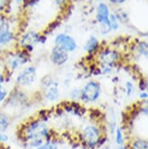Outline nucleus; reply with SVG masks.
Segmentation results:
<instances>
[{"label": "nucleus", "instance_id": "15", "mask_svg": "<svg viewBox=\"0 0 148 149\" xmlns=\"http://www.w3.org/2000/svg\"><path fill=\"white\" fill-rule=\"evenodd\" d=\"M11 125V118L10 116L5 113L0 111V131L6 132Z\"/></svg>", "mask_w": 148, "mask_h": 149}, {"label": "nucleus", "instance_id": "13", "mask_svg": "<svg viewBox=\"0 0 148 149\" xmlns=\"http://www.w3.org/2000/svg\"><path fill=\"white\" fill-rule=\"evenodd\" d=\"M126 146L128 149H148V142L145 138L134 137Z\"/></svg>", "mask_w": 148, "mask_h": 149}, {"label": "nucleus", "instance_id": "16", "mask_svg": "<svg viewBox=\"0 0 148 149\" xmlns=\"http://www.w3.org/2000/svg\"><path fill=\"white\" fill-rule=\"evenodd\" d=\"M114 135V141L116 146H124L125 144V134L124 132V129L121 126H117L113 133Z\"/></svg>", "mask_w": 148, "mask_h": 149}, {"label": "nucleus", "instance_id": "7", "mask_svg": "<svg viewBox=\"0 0 148 149\" xmlns=\"http://www.w3.org/2000/svg\"><path fill=\"white\" fill-rule=\"evenodd\" d=\"M111 14V10L109 6L104 2H100L96 8V20L100 24L101 31L102 35H107L110 33L111 26L109 17Z\"/></svg>", "mask_w": 148, "mask_h": 149}, {"label": "nucleus", "instance_id": "6", "mask_svg": "<svg viewBox=\"0 0 148 149\" xmlns=\"http://www.w3.org/2000/svg\"><path fill=\"white\" fill-rule=\"evenodd\" d=\"M96 59L100 66H110L114 68L121 60V54L114 49L104 48L98 51Z\"/></svg>", "mask_w": 148, "mask_h": 149}, {"label": "nucleus", "instance_id": "12", "mask_svg": "<svg viewBox=\"0 0 148 149\" xmlns=\"http://www.w3.org/2000/svg\"><path fill=\"white\" fill-rule=\"evenodd\" d=\"M84 50L86 51V53L88 55L93 56L94 54H96L101 49V42L99 41V40L94 36H91L90 37L85 45H84Z\"/></svg>", "mask_w": 148, "mask_h": 149}, {"label": "nucleus", "instance_id": "24", "mask_svg": "<svg viewBox=\"0 0 148 149\" xmlns=\"http://www.w3.org/2000/svg\"><path fill=\"white\" fill-rule=\"evenodd\" d=\"M147 85L148 83L145 78H141L137 83V88L140 92H145V91H147Z\"/></svg>", "mask_w": 148, "mask_h": 149}, {"label": "nucleus", "instance_id": "30", "mask_svg": "<svg viewBox=\"0 0 148 149\" xmlns=\"http://www.w3.org/2000/svg\"><path fill=\"white\" fill-rule=\"evenodd\" d=\"M127 0H108V2L113 5V6H120L123 5L124 3H125Z\"/></svg>", "mask_w": 148, "mask_h": 149}, {"label": "nucleus", "instance_id": "35", "mask_svg": "<svg viewBox=\"0 0 148 149\" xmlns=\"http://www.w3.org/2000/svg\"><path fill=\"white\" fill-rule=\"evenodd\" d=\"M24 1H25V0H16V3L17 5H21V4L24 3Z\"/></svg>", "mask_w": 148, "mask_h": 149}, {"label": "nucleus", "instance_id": "10", "mask_svg": "<svg viewBox=\"0 0 148 149\" xmlns=\"http://www.w3.org/2000/svg\"><path fill=\"white\" fill-rule=\"evenodd\" d=\"M41 38L42 34H40L33 30H30L26 32L21 37L20 40H19V44H20V47L22 48V49L29 53L34 49L36 45H38V43H41Z\"/></svg>", "mask_w": 148, "mask_h": 149}, {"label": "nucleus", "instance_id": "17", "mask_svg": "<svg viewBox=\"0 0 148 149\" xmlns=\"http://www.w3.org/2000/svg\"><path fill=\"white\" fill-rule=\"evenodd\" d=\"M137 53L142 57H147L148 55V44L145 40H141L136 45Z\"/></svg>", "mask_w": 148, "mask_h": 149}, {"label": "nucleus", "instance_id": "25", "mask_svg": "<svg viewBox=\"0 0 148 149\" xmlns=\"http://www.w3.org/2000/svg\"><path fill=\"white\" fill-rule=\"evenodd\" d=\"M117 128V123H116V120L114 119H112L110 122L108 123V127H107V130L109 131L111 134H113L115 129Z\"/></svg>", "mask_w": 148, "mask_h": 149}, {"label": "nucleus", "instance_id": "4", "mask_svg": "<svg viewBox=\"0 0 148 149\" xmlns=\"http://www.w3.org/2000/svg\"><path fill=\"white\" fill-rule=\"evenodd\" d=\"M38 78L37 68L33 65L26 66L16 76V84L19 88L31 87L36 82Z\"/></svg>", "mask_w": 148, "mask_h": 149}, {"label": "nucleus", "instance_id": "34", "mask_svg": "<svg viewBox=\"0 0 148 149\" xmlns=\"http://www.w3.org/2000/svg\"><path fill=\"white\" fill-rule=\"evenodd\" d=\"M101 149H112V147L110 146H109V145H104V146H102L101 147H100Z\"/></svg>", "mask_w": 148, "mask_h": 149}, {"label": "nucleus", "instance_id": "11", "mask_svg": "<svg viewBox=\"0 0 148 149\" xmlns=\"http://www.w3.org/2000/svg\"><path fill=\"white\" fill-rule=\"evenodd\" d=\"M49 59L50 61L53 63V65L61 67L63 65H65L67 61H69V53L60 49V48L54 46L50 51Z\"/></svg>", "mask_w": 148, "mask_h": 149}, {"label": "nucleus", "instance_id": "22", "mask_svg": "<svg viewBox=\"0 0 148 149\" xmlns=\"http://www.w3.org/2000/svg\"><path fill=\"white\" fill-rule=\"evenodd\" d=\"M69 96L70 100L73 102H80L81 101V88H73L69 91Z\"/></svg>", "mask_w": 148, "mask_h": 149}, {"label": "nucleus", "instance_id": "33", "mask_svg": "<svg viewBox=\"0 0 148 149\" xmlns=\"http://www.w3.org/2000/svg\"><path fill=\"white\" fill-rule=\"evenodd\" d=\"M114 149H128V147L126 145H124V146H117Z\"/></svg>", "mask_w": 148, "mask_h": 149}, {"label": "nucleus", "instance_id": "1", "mask_svg": "<svg viewBox=\"0 0 148 149\" xmlns=\"http://www.w3.org/2000/svg\"><path fill=\"white\" fill-rule=\"evenodd\" d=\"M21 138L24 144L31 141H47L53 138L52 130L46 119L42 117L28 121L21 130Z\"/></svg>", "mask_w": 148, "mask_h": 149}, {"label": "nucleus", "instance_id": "28", "mask_svg": "<svg viewBox=\"0 0 148 149\" xmlns=\"http://www.w3.org/2000/svg\"><path fill=\"white\" fill-rule=\"evenodd\" d=\"M8 4V0H0V14H2L6 10Z\"/></svg>", "mask_w": 148, "mask_h": 149}, {"label": "nucleus", "instance_id": "37", "mask_svg": "<svg viewBox=\"0 0 148 149\" xmlns=\"http://www.w3.org/2000/svg\"><path fill=\"white\" fill-rule=\"evenodd\" d=\"M97 1H100V0H97Z\"/></svg>", "mask_w": 148, "mask_h": 149}, {"label": "nucleus", "instance_id": "31", "mask_svg": "<svg viewBox=\"0 0 148 149\" xmlns=\"http://www.w3.org/2000/svg\"><path fill=\"white\" fill-rule=\"evenodd\" d=\"M54 2L57 6L62 8V6H65L69 2V0H54Z\"/></svg>", "mask_w": 148, "mask_h": 149}, {"label": "nucleus", "instance_id": "9", "mask_svg": "<svg viewBox=\"0 0 148 149\" xmlns=\"http://www.w3.org/2000/svg\"><path fill=\"white\" fill-rule=\"evenodd\" d=\"M55 46L60 49L66 51L68 53L74 52L78 48L76 40L74 38L66 33H59L54 38Z\"/></svg>", "mask_w": 148, "mask_h": 149}, {"label": "nucleus", "instance_id": "3", "mask_svg": "<svg viewBox=\"0 0 148 149\" xmlns=\"http://www.w3.org/2000/svg\"><path fill=\"white\" fill-rule=\"evenodd\" d=\"M102 93L101 84L97 80H89L81 88V101L87 104L98 102Z\"/></svg>", "mask_w": 148, "mask_h": 149}, {"label": "nucleus", "instance_id": "20", "mask_svg": "<svg viewBox=\"0 0 148 149\" xmlns=\"http://www.w3.org/2000/svg\"><path fill=\"white\" fill-rule=\"evenodd\" d=\"M124 91L127 97H131L135 93V85L132 81H126L124 83Z\"/></svg>", "mask_w": 148, "mask_h": 149}, {"label": "nucleus", "instance_id": "27", "mask_svg": "<svg viewBox=\"0 0 148 149\" xmlns=\"http://www.w3.org/2000/svg\"><path fill=\"white\" fill-rule=\"evenodd\" d=\"M40 1H41V0H25L23 4L25 8H28V6H33L37 5Z\"/></svg>", "mask_w": 148, "mask_h": 149}, {"label": "nucleus", "instance_id": "32", "mask_svg": "<svg viewBox=\"0 0 148 149\" xmlns=\"http://www.w3.org/2000/svg\"><path fill=\"white\" fill-rule=\"evenodd\" d=\"M6 81V76L4 73L0 72V84H4Z\"/></svg>", "mask_w": 148, "mask_h": 149}, {"label": "nucleus", "instance_id": "29", "mask_svg": "<svg viewBox=\"0 0 148 149\" xmlns=\"http://www.w3.org/2000/svg\"><path fill=\"white\" fill-rule=\"evenodd\" d=\"M138 98L141 101H147L148 100V93H147V91H145V92H140L139 94H138Z\"/></svg>", "mask_w": 148, "mask_h": 149}, {"label": "nucleus", "instance_id": "36", "mask_svg": "<svg viewBox=\"0 0 148 149\" xmlns=\"http://www.w3.org/2000/svg\"><path fill=\"white\" fill-rule=\"evenodd\" d=\"M0 149H12V148L8 147V146H0Z\"/></svg>", "mask_w": 148, "mask_h": 149}, {"label": "nucleus", "instance_id": "5", "mask_svg": "<svg viewBox=\"0 0 148 149\" xmlns=\"http://www.w3.org/2000/svg\"><path fill=\"white\" fill-rule=\"evenodd\" d=\"M43 96L49 102H54L59 101L60 98V82L54 78L47 77L42 81Z\"/></svg>", "mask_w": 148, "mask_h": 149}, {"label": "nucleus", "instance_id": "8", "mask_svg": "<svg viewBox=\"0 0 148 149\" xmlns=\"http://www.w3.org/2000/svg\"><path fill=\"white\" fill-rule=\"evenodd\" d=\"M30 58L28 52L26 50L21 49L16 53H12L6 59V67L11 72H14L21 67L27 65L29 62Z\"/></svg>", "mask_w": 148, "mask_h": 149}, {"label": "nucleus", "instance_id": "19", "mask_svg": "<svg viewBox=\"0 0 148 149\" xmlns=\"http://www.w3.org/2000/svg\"><path fill=\"white\" fill-rule=\"evenodd\" d=\"M114 15L116 16L120 24L126 23V22L129 21V16H128L127 13L125 11H124L123 9H118L117 11H115Z\"/></svg>", "mask_w": 148, "mask_h": 149}, {"label": "nucleus", "instance_id": "21", "mask_svg": "<svg viewBox=\"0 0 148 149\" xmlns=\"http://www.w3.org/2000/svg\"><path fill=\"white\" fill-rule=\"evenodd\" d=\"M109 20H110V26H111V30L113 31H117L120 29V23L116 16L114 15V13H111L110 17H109Z\"/></svg>", "mask_w": 148, "mask_h": 149}, {"label": "nucleus", "instance_id": "14", "mask_svg": "<svg viewBox=\"0 0 148 149\" xmlns=\"http://www.w3.org/2000/svg\"><path fill=\"white\" fill-rule=\"evenodd\" d=\"M15 34L10 29L5 30L0 33V46H6L15 40Z\"/></svg>", "mask_w": 148, "mask_h": 149}, {"label": "nucleus", "instance_id": "2", "mask_svg": "<svg viewBox=\"0 0 148 149\" xmlns=\"http://www.w3.org/2000/svg\"><path fill=\"white\" fill-rule=\"evenodd\" d=\"M105 133L99 125L97 124H87L81 128L80 131V141L85 147L89 149L99 148L101 139L104 136Z\"/></svg>", "mask_w": 148, "mask_h": 149}, {"label": "nucleus", "instance_id": "26", "mask_svg": "<svg viewBox=\"0 0 148 149\" xmlns=\"http://www.w3.org/2000/svg\"><path fill=\"white\" fill-rule=\"evenodd\" d=\"M9 141V135L6 132L0 131V144H6Z\"/></svg>", "mask_w": 148, "mask_h": 149}, {"label": "nucleus", "instance_id": "18", "mask_svg": "<svg viewBox=\"0 0 148 149\" xmlns=\"http://www.w3.org/2000/svg\"><path fill=\"white\" fill-rule=\"evenodd\" d=\"M36 149H59V143L54 138L45 141L44 143Z\"/></svg>", "mask_w": 148, "mask_h": 149}, {"label": "nucleus", "instance_id": "23", "mask_svg": "<svg viewBox=\"0 0 148 149\" xmlns=\"http://www.w3.org/2000/svg\"><path fill=\"white\" fill-rule=\"evenodd\" d=\"M9 91L4 84H0V103L5 102L9 96Z\"/></svg>", "mask_w": 148, "mask_h": 149}]
</instances>
